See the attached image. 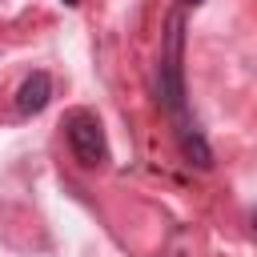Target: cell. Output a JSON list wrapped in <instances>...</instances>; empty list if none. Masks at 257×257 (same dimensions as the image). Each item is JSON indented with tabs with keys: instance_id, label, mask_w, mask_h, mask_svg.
<instances>
[{
	"instance_id": "1",
	"label": "cell",
	"mask_w": 257,
	"mask_h": 257,
	"mask_svg": "<svg viewBox=\"0 0 257 257\" xmlns=\"http://www.w3.org/2000/svg\"><path fill=\"white\" fill-rule=\"evenodd\" d=\"M181 48H185V16L173 12V16H169V28H165V44H161V64H157L161 108L173 116V128H177V141H181L185 161L197 165V169H213V149H209V141L201 137V128L193 124L189 104H185V68H181Z\"/></svg>"
},
{
	"instance_id": "2",
	"label": "cell",
	"mask_w": 257,
	"mask_h": 257,
	"mask_svg": "<svg viewBox=\"0 0 257 257\" xmlns=\"http://www.w3.org/2000/svg\"><path fill=\"white\" fill-rule=\"evenodd\" d=\"M60 128H64V141H68L72 157L84 169H104L108 165V137H104V124H100V116L92 108H84V104L68 108Z\"/></svg>"
},
{
	"instance_id": "3",
	"label": "cell",
	"mask_w": 257,
	"mask_h": 257,
	"mask_svg": "<svg viewBox=\"0 0 257 257\" xmlns=\"http://www.w3.org/2000/svg\"><path fill=\"white\" fill-rule=\"evenodd\" d=\"M52 100V76L44 68H36L32 76H24V84L16 88V112L20 116H36L44 112V104Z\"/></svg>"
},
{
	"instance_id": "4",
	"label": "cell",
	"mask_w": 257,
	"mask_h": 257,
	"mask_svg": "<svg viewBox=\"0 0 257 257\" xmlns=\"http://www.w3.org/2000/svg\"><path fill=\"white\" fill-rule=\"evenodd\" d=\"M181 4H185V8H201L205 0H181Z\"/></svg>"
},
{
	"instance_id": "5",
	"label": "cell",
	"mask_w": 257,
	"mask_h": 257,
	"mask_svg": "<svg viewBox=\"0 0 257 257\" xmlns=\"http://www.w3.org/2000/svg\"><path fill=\"white\" fill-rule=\"evenodd\" d=\"M64 4H68V8H76V4H80V0H64Z\"/></svg>"
},
{
	"instance_id": "6",
	"label": "cell",
	"mask_w": 257,
	"mask_h": 257,
	"mask_svg": "<svg viewBox=\"0 0 257 257\" xmlns=\"http://www.w3.org/2000/svg\"><path fill=\"white\" fill-rule=\"evenodd\" d=\"M253 233H257V213H253Z\"/></svg>"
}]
</instances>
